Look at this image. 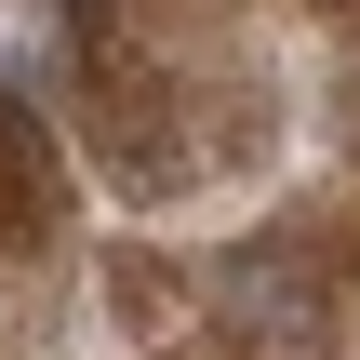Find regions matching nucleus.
Returning a JSON list of instances; mask_svg holds the SVG:
<instances>
[{
	"label": "nucleus",
	"instance_id": "1",
	"mask_svg": "<svg viewBox=\"0 0 360 360\" xmlns=\"http://www.w3.org/2000/svg\"><path fill=\"white\" fill-rule=\"evenodd\" d=\"M227 294H240V307H267V334H281V347H294V334H321V294H307V267H294V254H240V267H227Z\"/></svg>",
	"mask_w": 360,
	"mask_h": 360
}]
</instances>
